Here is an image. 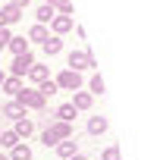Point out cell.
I'll return each instance as SVG.
<instances>
[{"instance_id": "1", "label": "cell", "mask_w": 160, "mask_h": 160, "mask_svg": "<svg viewBox=\"0 0 160 160\" xmlns=\"http://www.w3.org/2000/svg\"><path fill=\"white\" fill-rule=\"evenodd\" d=\"M13 101H19L25 110H44V107H47V98H44L38 88H22Z\"/></svg>"}, {"instance_id": "2", "label": "cell", "mask_w": 160, "mask_h": 160, "mask_svg": "<svg viewBox=\"0 0 160 160\" xmlns=\"http://www.w3.org/2000/svg\"><path fill=\"white\" fill-rule=\"evenodd\" d=\"M66 63H69L72 72H82V69H94V66H98V60H94L91 50H72V53L66 57Z\"/></svg>"}, {"instance_id": "3", "label": "cell", "mask_w": 160, "mask_h": 160, "mask_svg": "<svg viewBox=\"0 0 160 160\" xmlns=\"http://www.w3.org/2000/svg\"><path fill=\"white\" fill-rule=\"evenodd\" d=\"M57 88H63V91H78L82 88V72H72V69H63L57 78Z\"/></svg>"}, {"instance_id": "4", "label": "cell", "mask_w": 160, "mask_h": 160, "mask_svg": "<svg viewBox=\"0 0 160 160\" xmlns=\"http://www.w3.org/2000/svg\"><path fill=\"white\" fill-rule=\"evenodd\" d=\"M32 66H35V53H32V50H25V53L13 57V66H10V69H13V75H16V78H22Z\"/></svg>"}, {"instance_id": "5", "label": "cell", "mask_w": 160, "mask_h": 160, "mask_svg": "<svg viewBox=\"0 0 160 160\" xmlns=\"http://www.w3.org/2000/svg\"><path fill=\"white\" fill-rule=\"evenodd\" d=\"M57 141H66V138H72V122H60V119H53L50 126H44Z\"/></svg>"}, {"instance_id": "6", "label": "cell", "mask_w": 160, "mask_h": 160, "mask_svg": "<svg viewBox=\"0 0 160 160\" xmlns=\"http://www.w3.org/2000/svg\"><path fill=\"white\" fill-rule=\"evenodd\" d=\"M0 113H3L7 119H13V122H16V119H25V107H22L19 101H7L3 107H0Z\"/></svg>"}, {"instance_id": "7", "label": "cell", "mask_w": 160, "mask_h": 160, "mask_svg": "<svg viewBox=\"0 0 160 160\" xmlns=\"http://www.w3.org/2000/svg\"><path fill=\"white\" fill-rule=\"evenodd\" d=\"M72 25H75V22H72V16H60V13H57V16L50 19L53 35H66V32H72Z\"/></svg>"}, {"instance_id": "8", "label": "cell", "mask_w": 160, "mask_h": 160, "mask_svg": "<svg viewBox=\"0 0 160 160\" xmlns=\"http://www.w3.org/2000/svg\"><path fill=\"white\" fill-rule=\"evenodd\" d=\"M0 88H3V94H10V98H16L25 85H22V78H16V75H7L3 82H0Z\"/></svg>"}, {"instance_id": "9", "label": "cell", "mask_w": 160, "mask_h": 160, "mask_svg": "<svg viewBox=\"0 0 160 160\" xmlns=\"http://www.w3.org/2000/svg\"><path fill=\"white\" fill-rule=\"evenodd\" d=\"M0 16H3V22H7V28H10L13 22H19V19H22V10H19V7H13V3H7V7H0Z\"/></svg>"}, {"instance_id": "10", "label": "cell", "mask_w": 160, "mask_h": 160, "mask_svg": "<svg viewBox=\"0 0 160 160\" xmlns=\"http://www.w3.org/2000/svg\"><path fill=\"white\" fill-rule=\"evenodd\" d=\"M91 101H94V98H91L88 91H82V88L72 91V107H75V110H88V107H91Z\"/></svg>"}, {"instance_id": "11", "label": "cell", "mask_w": 160, "mask_h": 160, "mask_svg": "<svg viewBox=\"0 0 160 160\" xmlns=\"http://www.w3.org/2000/svg\"><path fill=\"white\" fill-rule=\"evenodd\" d=\"M25 75L32 78V82H38V85H41V82H47V78H50V69H47V66H41V63H35Z\"/></svg>"}, {"instance_id": "12", "label": "cell", "mask_w": 160, "mask_h": 160, "mask_svg": "<svg viewBox=\"0 0 160 160\" xmlns=\"http://www.w3.org/2000/svg\"><path fill=\"white\" fill-rule=\"evenodd\" d=\"M7 50H13V57H19V53H25V50H28V41H25L22 35H13V38L7 41Z\"/></svg>"}, {"instance_id": "13", "label": "cell", "mask_w": 160, "mask_h": 160, "mask_svg": "<svg viewBox=\"0 0 160 160\" xmlns=\"http://www.w3.org/2000/svg\"><path fill=\"white\" fill-rule=\"evenodd\" d=\"M41 47H44V53H47V57H57V53L63 50V41H60V35H47V41H44Z\"/></svg>"}, {"instance_id": "14", "label": "cell", "mask_w": 160, "mask_h": 160, "mask_svg": "<svg viewBox=\"0 0 160 160\" xmlns=\"http://www.w3.org/2000/svg\"><path fill=\"white\" fill-rule=\"evenodd\" d=\"M13 132H16V138L22 141V138H28V135L35 132V122H32V119H16V126H13Z\"/></svg>"}, {"instance_id": "15", "label": "cell", "mask_w": 160, "mask_h": 160, "mask_svg": "<svg viewBox=\"0 0 160 160\" xmlns=\"http://www.w3.org/2000/svg\"><path fill=\"white\" fill-rule=\"evenodd\" d=\"M57 154H60L63 160H69V157H75V154H78V148H75V141H72V138H66V141H57Z\"/></svg>"}, {"instance_id": "16", "label": "cell", "mask_w": 160, "mask_h": 160, "mask_svg": "<svg viewBox=\"0 0 160 160\" xmlns=\"http://www.w3.org/2000/svg\"><path fill=\"white\" fill-rule=\"evenodd\" d=\"M53 16H57V13H53V7H50V3H41V7L35 10V19H38V25H47Z\"/></svg>"}, {"instance_id": "17", "label": "cell", "mask_w": 160, "mask_h": 160, "mask_svg": "<svg viewBox=\"0 0 160 160\" xmlns=\"http://www.w3.org/2000/svg\"><path fill=\"white\" fill-rule=\"evenodd\" d=\"M47 35H50V32H47V25H38V22H35V25L28 28V41H35V44H44V41H47Z\"/></svg>"}, {"instance_id": "18", "label": "cell", "mask_w": 160, "mask_h": 160, "mask_svg": "<svg viewBox=\"0 0 160 160\" xmlns=\"http://www.w3.org/2000/svg\"><path fill=\"white\" fill-rule=\"evenodd\" d=\"M53 116H57L60 122H72V119H75V107H72V104H60V107L53 110Z\"/></svg>"}, {"instance_id": "19", "label": "cell", "mask_w": 160, "mask_h": 160, "mask_svg": "<svg viewBox=\"0 0 160 160\" xmlns=\"http://www.w3.org/2000/svg\"><path fill=\"white\" fill-rule=\"evenodd\" d=\"M107 126H110L107 116H91V119H88V132H91V135H104Z\"/></svg>"}, {"instance_id": "20", "label": "cell", "mask_w": 160, "mask_h": 160, "mask_svg": "<svg viewBox=\"0 0 160 160\" xmlns=\"http://www.w3.org/2000/svg\"><path fill=\"white\" fill-rule=\"evenodd\" d=\"M10 160H32V148L19 141V144H16V148L10 151Z\"/></svg>"}, {"instance_id": "21", "label": "cell", "mask_w": 160, "mask_h": 160, "mask_svg": "<svg viewBox=\"0 0 160 160\" xmlns=\"http://www.w3.org/2000/svg\"><path fill=\"white\" fill-rule=\"evenodd\" d=\"M47 3L53 7V13H60V16H72V0H47Z\"/></svg>"}, {"instance_id": "22", "label": "cell", "mask_w": 160, "mask_h": 160, "mask_svg": "<svg viewBox=\"0 0 160 160\" xmlns=\"http://www.w3.org/2000/svg\"><path fill=\"white\" fill-rule=\"evenodd\" d=\"M88 88H91V91H88V94H91V98H94V94H104V78H101V75H98V72H94V75H91V82H88Z\"/></svg>"}, {"instance_id": "23", "label": "cell", "mask_w": 160, "mask_h": 160, "mask_svg": "<svg viewBox=\"0 0 160 160\" xmlns=\"http://www.w3.org/2000/svg\"><path fill=\"white\" fill-rule=\"evenodd\" d=\"M0 144H3V148H10V151H13V148L19 144V138H16V132H13V129H10V132H0Z\"/></svg>"}, {"instance_id": "24", "label": "cell", "mask_w": 160, "mask_h": 160, "mask_svg": "<svg viewBox=\"0 0 160 160\" xmlns=\"http://www.w3.org/2000/svg\"><path fill=\"white\" fill-rule=\"evenodd\" d=\"M38 91H41L44 98H53L60 88H57V82H53V78H47V82H41V85H38Z\"/></svg>"}, {"instance_id": "25", "label": "cell", "mask_w": 160, "mask_h": 160, "mask_svg": "<svg viewBox=\"0 0 160 160\" xmlns=\"http://www.w3.org/2000/svg\"><path fill=\"white\" fill-rule=\"evenodd\" d=\"M101 160H122V157H119V148H116V144L104 148V151H101Z\"/></svg>"}, {"instance_id": "26", "label": "cell", "mask_w": 160, "mask_h": 160, "mask_svg": "<svg viewBox=\"0 0 160 160\" xmlns=\"http://www.w3.org/2000/svg\"><path fill=\"white\" fill-rule=\"evenodd\" d=\"M41 144H44V148H57V138H53V135L44 129V132H41Z\"/></svg>"}, {"instance_id": "27", "label": "cell", "mask_w": 160, "mask_h": 160, "mask_svg": "<svg viewBox=\"0 0 160 160\" xmlns=\"http://www.w3.org/2000/svg\"><path fill=\"white\" fill-rule=\"evenodd\" d=\"M13 38V32L10 28H0V50H7V41Z\"/></svg>"}, {"instance_id": "28", "label": "cell", "mask_w": 160, "mask_h": 160, "mask_svg": "<svg viewBox=\"0 0 160 160\" xmlns=\"http://www.w3.org/2000/svg\"><path fill=\"white\" fill-rule=\"evenodd\" d=\"M10 3H13V7H19V10H25V7L32 3V0H10Z\"/></svg>"}, {"instance_id": "29", "label": "cell", "mask_w": 160, "mask_h": 160, "mask_svg": "<svg viewBox=\"0 0 160 160\" xmlns=\"http://www.w3.org/2000/svg\"><path fill=\"white\" fill-rule=\"evenodd\" d=\"M69 160H88V157H85V154H75V157H69Z\"/></svg>"}, {"instance_id": "30", "label": "cell", "mask_w": 160, "mask_h": 160, "mask_svg": "<svg viewBox=\"0 0 160 160\" xmlns=\"http://www.w3.org/2000/svg\"><path fill=\"white\" fill-rule=\"evenodd\" d=\"M0 28H7V22H3V16H0Z\"/></svg>"}, {"instance_id": "31", "label": "cell", "mask_w": 160, "mask_h": 160, "mask_svg": "<svg viewBox=\"0 0 160 160\" xmlns=\"http://www.w3.org/2000/svg\"><path fill=\"white\" fill-rule=\"evenodd\" d=\"M3 78H7V75H3V69H0V82H3Z\"/></svg>"}, {"instance_id": "32", "label": "cell", "mask_w": 160, "mask_h": 160, "mask_svg": "<svg viewBox=\"0 0 160 160\" xmlns=\"http://www.w3.org/2000/svg\"><path fill=\"white\" fill-rule=\"evenodd\" d=\"M0 160H10V157H7V154H0Z\"/></svg>"}]
</instances>
